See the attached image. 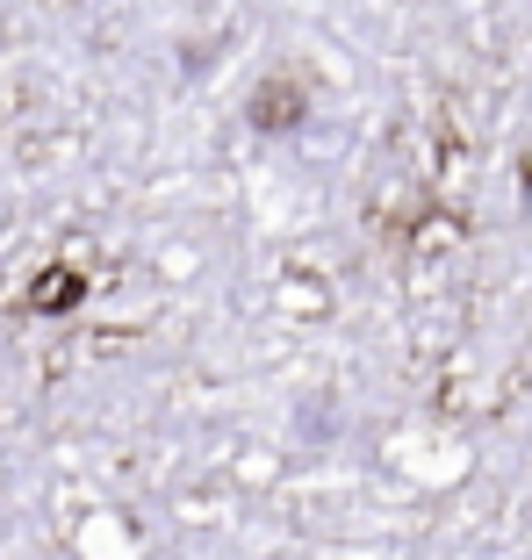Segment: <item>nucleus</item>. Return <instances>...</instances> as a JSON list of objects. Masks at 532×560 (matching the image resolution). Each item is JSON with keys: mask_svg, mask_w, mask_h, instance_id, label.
Wrapping results in <instances>:
<instances>
[{"mask_svg": "<svg viewBox=\"0 0 532 560\" xmlns=\"http://www.w3.org/2000/svg\"><path fill=\"white\" fill-rule=\"evenodd\" d=\"M302 116H310V94H302V80H296V72H266V80L252 86L245 122H252L259 137H288Z\"/></svg>", "mask_w": 532, "mask_h": 560, "instance_id": "f257e3e1", "label": "nucleus"}, {"mask_svg": "<svg viewBox=\"0 0 532 560\" xmlns=\"http://www.w3.org/2000/svg\"><path fill=\"white\" fill-rule=\"evenodd\" d=\"M80 302H86V273H80V266H44L36 288H30L36 316H66V310H80Z\"/></svg>", "mask_w": 532, "mask_h": 560, "instance_id": "f03ea898", "label": "nucleus"}]
</instances>
